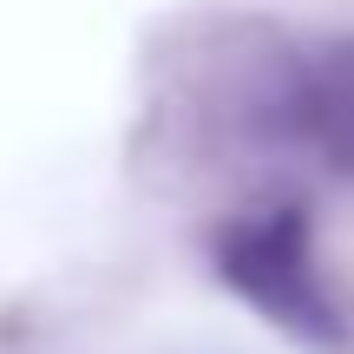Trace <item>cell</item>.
<instances>
[{
    "label": "cell",
    "instance_id": "6da1fadb",
    "mask_svg": "<svg viewBox=\"0 0 354 354\" xmlns=\"http://www.w3.org/2000/svg\"><path fill=\"white\" fill-rule=\"evenodd\" d=\"M210 269L223 289H236L250 308H263L282 335L308 348H342L348 322L328 295V276L315 269V223L302 203H256L210 230Z\"/></svg>",
    "mask_w": 354,
    "mask_h": 354
},
{
    "label": "cell",
    "instance_id": "7a4b0ae2",
    "mask_svg": "<svg viewBox=\"0 0 354 354\" xmlns=\"http://www.w3.org/2000/svg\"><path fill=\"white\" fill-rule=\"evenodd\" d=\"M263 131L354 184V33L289 53L263 92Z\"/></svg>",
    "mask_w": 354,
    "mask_h": 354
}]
</instances>
